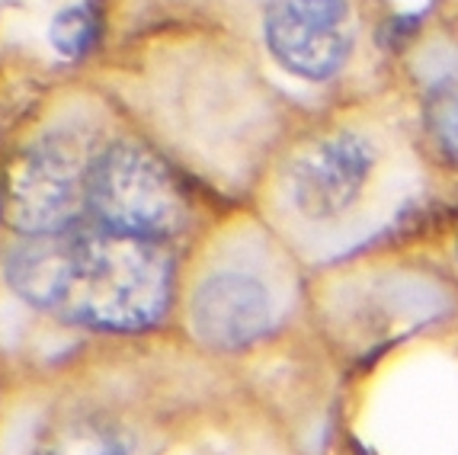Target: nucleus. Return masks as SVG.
<instances>
[{
    "mask_svg": "<svg viewBox=\"0 0 458 455\" xmlns=\"http://www.w3.org/2000/svg\"><path fill=\"white\" fill-rule=\"evenodd\" d=\"M48 36H52V46L58 55H64V58H81V55H87L97 46V36H99L97 10H93L90 4H74V7L62 10V13L55 16Z\"/></svg>",
    "mask_w": 458,
    "mask_h": 455,
    "instance_id": "1a4fd4ad",
    "label": "nucleus"
},
{
    "mask_svg": "<svg viewBox=\"0 0 458 455\" xmlns=\"http://www.w3.org/2000/svg\"><path fill=\"white\" fill-rule=\"evenodd\" d=\"M4 276L32 308L106 334L148 331L174 298L167 247L106 228L26 237L7 253Z\"/></svg>",
    "mask_w": 458,
    "mask_h": 455,
    "instance_id": "f257e3e1",
    "label": "nucleus"
},
{
    "mask_svg": "<svg viewBox=\"0 0 458 455\" xmlns=\"http://www.w3.org/2000/svg\"><path fill=\"white\" fill-rule=\"evenodd\" d=\"M87 174L81 144L68 135H48L13 160L0 190V212L26 237L71 231L87 209Z\"/></svg>",
    "mask_w": 458,
    "mask_h": 455,
    "instance_id": "7ed1b4c3",
    "label": "nucleus"
},
{
    "mask_svg": "<svg viewBox=\"0 0 458 455\" xmlns=\"http://www.w3.org/2000/svg\"><path fill=\"white\" fill-rule=\"evenodd\" d=\"M427 132L445 160L458 164V81L445 77L427 97Z\"/></svg>",
    "mask_w": 458,
    "mask_h": 455,
    "instance_id": "6e6552de",
    "label": "nucleus"
},
{
    "mask_svg": "<svg viewBox=\"0 0 458 455\" xmlns=\"http://www.w3.org/2000/svg\"><path fill=\"white\" fill-rule=\"evenodd\" d=\"M87 209L106 231L164 237L176 235L186 221V199L174 174L138 144H109L90 158Z\"/></svg>",
    "mask_w": 458,
    "mask_h": 455,
    "instance_id": "f03ea898",
    "label": "nucleus"
},
{
    "mask_svg": "<svg viewBox=\"0 0 458 455\" xmlns=\"http://www.w3.org/2000/svg\"><path fill=\"white\" fill-rule=\"evenodd\" d=\"M263 36L285 71L327 81L352 52V16L346 0H269Z\"/></svg>",
    "mask_w": 458,
    "mask_h": 455,
    "instance_id": "20e7f679",
    "label": "nucleus"
},
{
    "mask_svg": "<svg viewBox=\"0 0 458 455\" xmlns=\"http://www.w3.org/2000/svg\"><path fill=\"white\" fill-rule=\"evenodd\" d=\"M192 327L212 347L241 349L257 343L269 331L273 302L257 276L222 270L199 282L192 296Z\"/></svg>",
    "mask_w": 458,
    "mask_h": 455,
    "instance_id": "423d86ee",
    "label": "nucleus"
},
{
    "mask_svg": "<svg viewBox=\"0 0 458 455\" xmlns=\"http://www.w3.org/2000/svg\"><path fill=\"white\" fill-rule=\"evenodd\" d=\"M32 455H129L123 433L97 414H68L42 430Z\"/></svg>",
    "mask_w": 458,
    "mask_h": 455,
    "instance_id": "0eeeda50",
    "label": "nucleus"
},
{
    "mask_svg": "<svg viewBox=\"0 0 458 455\" xmlns=\"http://www.w3.org/2000/svg\"><path fill=\"white\" fill-rule=\"evenodd\" d=\"M375 170V148L362 132H334L298 154L289 170V199L311 221L350 212L366 193Z\"/></svg>",
    "mask_w": 458,
    "mask_h": 455,
    "instance_id": "39448f33",
    "label": "nucleus"
}]
</instances>
